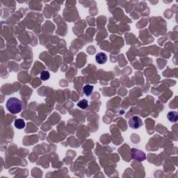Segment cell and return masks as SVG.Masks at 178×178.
Returning <instances> with one entry per match:
<instances>
[{
    "label": "cell",
    "mask_w": 178,
    "mask_h": 178,
    "mask_svg": "<svg viewBox=\"0 0 178 178\" xmlns=\"http://www.w3.org/2000/svg\"><path fill=\"white\" fill-rule=\"evenodd\" d=\"M14 124H15V127L17 129H18V130H22V129H24L25 127V122H24V121L23 119H21V118H18L16 119L15 121V123H14Z\"/></svg>",
    "instance_id": "52a82bcc"
},
{
    "label": "cell",
    "mask_w": 178,
    "mask_h": 178,
    "mask_svg": "<svg viewBox=\"0 0 178 178\" xmlns=\"http://www.w3.org/2000/svg\"><path fill=\"white\" fill-rule=\"evenodd\" d=\"M167 118L168 121L172 123H176L178 121V114L177 112H170L167 114Z\"/></svg>",
    "instance_id": "5b68a950"
},
{
    "label": "cell",
    "mask_w": 178,
    "mask_h": 178,
    "mask_svg": "<svg viewBox=\"0 0 178 178\" xmlns=\"http://www.w3.org/2000/svg\"><path fill=\"white\" fill-rule=\"evenodd\" d=\"M7 110L12 114H17L22 109V102L16 98H10L6 102Z\"/></svg>",
    "instance_id": "6da1fadb"
},
{
    "label": "cell",
    "mask_w": 178,
    "mask_h": 178,
    "mask_svg": "<svg viewBox=\"0 0 178 178\" xmlns=\"http://www.w3.org/2000/svg\"><path fill=\"white\" fill-rule=\"evenodd\" d=\"M50 73H49L48 71H47V70H44V71L40 73V79L43 81L48 80V79H50Z\"/></svg>",
    "instance_id": "9c48e42d"
},
{
    "label": "cell",
    "mask_w": 178,
    "mask_h": 178,
    "mask_svg": "<svg viewBox=\"0 0 178 178\" xmlns=\"http://www.w3.org/2000/svg\"><path fill=\"white\" fill-rule=\"evenodd\" d=\"M132 157L133 159L139 161H143L146 159V157L145 153L140 150L133 148L131 150Z\"/></svg>",
    "instance_id": "7a4b0ae2"
},
{
    "label": "cell",
    "mask_w": 178,
    "mask_h": 178,
    "mask_svg": "<svg viewBox=\"0 0 178 178\" xmlns=\"http://www.w3.org/2000/svg\"><path fill=\"white\" fill-rule=\"evenodd\" d=\"M129 125L132 129H136L140 128L143 125V122L142 120L137 116H134L133 117H132L129 120Z\"/></svg>",
    "instance_id": "3957f363"
},
{
    "label": "cell",
    "mask_w": 178,
    "mask_h": 178,
    "mask_svg": "<svg viewBox=\"0 0 178 178\" xmlns=\"http://www.w3.org/2000/svg\"><path fill=\"white\" fill-rule=\"evenodd\" d=\"M77 106L79 107L80 109H86L89 106V102L85 99H83L82 100H80L78 103H77Z\"/></svg>",
    "instance_id": "ba28073f"
},
{
    "label": "cell",
    "mask_w": 178,
    "mask_h": 178,
    "mask_svg": "<svg viewBox=\"0 0 178 178\" xmlns=\"http://www.w3.org/2000/svg\"><path fill=\"white\" fill-rule=\"evenodd\" d=\"M96 60L98 63L100 65H103L107 61V56L106 55L105 53L100 52L96 55Z\"/></svg>",
    "instance_id": "277c9868"
},
{
    "label": "cell",
    "mask_w": 178,
    "mask_h": 178,
    "mask_svg": "<svg viewBox=\"0 0 178 178\" xmlns=\"http://www.w3.org/2000/svg\"><path fill=\"white\" fill-rule=\"evenodd\" d=\"M93 89H94L93 86L90 85V84H86V85L84 86V88H83V92H84V93L86 96L89 97L92 94Z\"/></svg>",
    "instance_id": "8992f818"
}]
</instances>
